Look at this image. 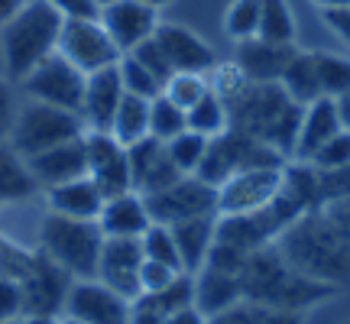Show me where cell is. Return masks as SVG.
Returning <instances> with one entry per match:
<instances>
[{
	"mask_svg": "<svg viewBox=\"0 0 350 324\" xmlns=\"http://www.w3.org/2000/svg\"><path fill=\"white\" fill-rule=\"evenodd\" d=\"M240 288H243V299L247 301H256V305H266V308H279V312H295V314L334 295V286L299 273L279 253L275 243L253 249L247 256L243 269H240Z\"/></svg>",
	"mask_w": 350,
	"mask_h": 324,
	"instance_id": "6da1fadb",
	"label": "cell"
},
{
	"mask_svg": "<svg viewBox=\"0 0 350 324\" xmlns=\"http://www.w3.org/2000/svg\"><path fill=\"white\" fill-rule=\"evenodd\" d=\"M275 247L299 273L327 286H350V240L321 208L292 221Z\"/></svg>",
	"mask_w": 350,
	"mask_h": 324,
	"instance_id": "7a4b0ae2",
	"label": "cell"
},
{
	"mask_svg": "<svg viewBox=\"0 0 350 324\" xmlns=\"http://www.w3.org/2000/svg\"><path fill=\"white\" fill-rule=\"evenodd\" d=\"M299 124H301V104L288 98L286 87L279 81H273V85H253L250 81L247 91L230 104V126L266 143V146H273V150H279L286 159L295 150Z\"/></svg>",
	"mask_w": 350,
	"mask_h": 324,
	"instance_id": "3957f363",
	"label": "cell"
},
{
	"mask_svg": "<svg viewBox=\"0 0 350 324\" xmlns=\"http://www.w3.org/2000/svg\"><path fill=\"white\" fill-rule=\"evenodd\" d=\"M65 16L49 0H26L23 10L0 26V59L10 81H23L42 59L59 52Z\"/></svg>",
	"mask_w": 350,
	"mask_h": 324,
	"instance_id": "277c9868",
	"label": "cell"
},
{
	"mask_svg": "<svg viewBox=\"0 0 350 324\" xmlns=\"http://www.w3.org/2000/svg\"><path fill=\"white\" fill-rule=\"evenodd\" d=\"M100 247H104V230L98 221H78L49 211L39 224V249L72 279L98 275Z\"/></svg>",
	"mask_w": 350,
	"mask_h": 324,
	"instance_id": "5b68a950",
	"label": "cell"
},
{
	"mask_svg": "<svg viewBox=\"0 0 350 324\" xmlns=\"http://www.w3.org/2000/svg\"><path fill=\"white\" fill-rule=\"evenodd\" d=\"M85 133V120L81 113L75 111H62V107H52V104H42V100H33L29 107L16 111V120H13L10 130V143L13 150L20 152L23 159H33L39 152L52 150L59 143H68Z\"/></svg>",
	"mask_w": 350,
	"mask_h": 324,
	"instance_id": "8992f818",
	"label": "cell"
},
{
	"mask_svg": "<svg viewBox=\"0 0 350 324\" xmlns=\"http://www.w3.org/2000/svg\"><path fill=\"white\" fill-rule=\"evenodd\" d=\"M260 165H286V156L230 126V130H224L221 137H214L208 143V152H204L195 175L201 182L221 188L230 175L243 172V169H260Z\"/></svg>",
	"mask_w": 350,
	"mask_h": 324,
	"instance_id": "52a82bcc",
	"label": "cell"
},
{
	"mask_svg": "<svg viewBox=\"0 0 350 324\" xmlns=\"http://www.w3.org/2000/svg\"><path fill=\"white\" fill-rule=\"evenodd\" d=\"M85 81H88V75L81 72V68H75L62 52H52L49 59H42V62H39L20 85H23V91L29 94V98L42 100V104H52V107H62V111L81 113Z\"/></svg>",
	"mask_w": 350,
	"mask_h": 324,
	"instance_id": "ba28073f",
	"label": "cell"
},
{
	"mask_svg": "<svg viewBox=\"0 0 350 324\" xmlns=\"http://www.w3.org/2000/svg\"><path fill=\"white\" fill-rule=\"evenodd\" d=\"M146 208H150L152 224L172 227L188 217H204V214H217V188L201 182L198 175H182L163 191L143 195Z\"/></svg>",
	"mask_w": 350,
	"mask_h": 324,
	"instance_id": "9c48e42d",
	"label": "cell"
},
{
	"mask_svg": "<svg viewBox=\"0 0 350 324\" xmlns=\"http://www.w3.org/2000/svg\"><path fill=\"white\" fill-rule=\"evenodd\" d=\"M286 182V165H260L230 175L217 188V214H247L273 204Z\"/></svg>",
	"mask_w": 350,
	"mask_h": 324,
	"instance_id": "30bf717a",
	"label": "cell"
},
{
	"mask_svg": "<svg viewBox=\"0 0 350 324\" xmlns=\"http://www.w3.org/2000/svg\"><path fill=\"white\" fill-rule=\"evenodd\" d=\"M59 52L75 68H81L85 75L100 72V68H111L124 55L113 46L111 33L104 29V23L98 16L94 20H65L62 36H59Z\"/></svg>",
	"mask_w": 350,
	"mask_h": 324,
	"instance_id": "8fae6325",
	"label": "cell"
},
{
	"mask_svg": "<svg viewBox=\"0 0 350 324\" xmlns=\"http://www.w3.org/2000/svg\"><path fill=\"white\" fill-rule=\"evenodd\" d=\"M62 314L85 324H130L133 301L104 286L100 279H75L65 295Z\"/></svg>",
	"mask_w": 350,
	"mask_h": 324,
	"instance_id": "7c38bea8",
	"label": "cell"
},
{
	"mask_svg": "<svg viewBox=\"0 0 350 324\" xmlns=\"http://www.w3.org/2000/svg\"><path fill=\"white\" fill-rule=\"evenodd\" d=\"M85 150H88V175L94 178L104 198L124 195L133 188L130 175V156L126 146L113 137L111 130H85Z\"/></svg>",
	"mask_w": 350,
	"mask_h": 324,
	"instance_id": "4fadbf2b",
	"label": "cell"
},
{
	"mask_svg": "<svg viewBox=\"0 0 350 324\" xmlns=\"http://www.w3.org/2000/svg\"><path fill=\"white\" fill-rule=\"evenodd\" d=\"M98 20L111 33L117 49L133 52L139 42L152 39L156 26H159V10L143 3V0H111V3L100 7Z\"/></svg>",
	"mask_w": 350,
	"mask_h": 324,
	"instance_id": "5bb4252c",
	"label": "cell"
},
{
	"mask_svg": "<svg viewBox=\"0 0 350 324\" xmlns=\"http://www.w3.org/2000/svg\"><path fill=\"white\" fill-rule=\"evenodd\" d=\"M139 266H143V243L139 237H104L98 260V275L104 286L126 295L130 301L139 299Z\"/></svg>",
	"mask_w": 350,
	"mask_h": 324,
	"instance_id": "9a60e30c",
	"label": "cell"
},
{
	"mask_svg": "<svg viewBox=\"0 0 350 324\" xmlns=\"http://www.w3.org/2000/svg\"><path fill=\"white\" fill-rule=\"evenodd\" d=\"M72 282L75 279L39 249L33 269L20 282L23 286V299H26V314H62L65 295H68Z\"/></svg>",
	"mask_w": 350,
	"mask_h": 324,
	"instance_id": "2e32d148",
	"label": "cell"
},
{
	"mask_svg": "<svg viewBox=\"0 0 350 324\" xmlns=\"http://www.w3.org/2000/svg\"><path fill=\"white\" fill-rule=\"evenodd\" d=\"M152 36L163 46L172 72H201V75H208L214 65H217V55H214L211 46L195 29H188L182 23H163L159 20Z\"/></svg>",
	"mask_w": 350,
	"mask_h": 324,
	"instance_id": "e0dca14e",
	"label": "cell"
},
{
	"mask_svg": "<svg viewBox=\"0 0 350 324\" xmlns=\"http://www.w3.org/2000/svg\"><path fill=\"white\" fill-rule=\"evenodd\" d=\"M130 156V175H133V191L139 195H152V191H163L172 182L182 178V172L175 169V162L165 152V143L156 137H143L139 143L126 146Z\"/></svg>",
	"mask_w": 350,
	"mask_h": 324,
	"instance_id": "ac0fdd59",
	"label": "cell"
},
{
	"mask_svg": "<svg viewBox=\"0 0 350 324\" xmlns=\"http://www.w3.org/2000/svg\"><path fill=\"white\" fill-rule=\"evenodd\" d=\"M124 81H120V72L117 65L111 68H100V72H91L85 81V100H81V120H85V130H111L113 113L124 100Z\"/></svg>",
	"mask_w": 350,
	"mask_h": 324,
	"instance_id": "d6986e66",
	"label": "cell"
},
{
	"mask_svg": "<svg viewBox=\"0 0 350 324\" xmlns=\"http://www.w3.org/2000/svg\"><path fill=\"white\" fill-rule=\"evenodd\" d=\"M33 178L39 182V188H52L62 185V182H72V178H81L88 175V150H85V133L68 143H59L52 150L39 152L33 159H26Z\"/></svg>",
	"mask_w": 350,
	"mask_h": 324,
	"instance_id": "ffe728a7",
	"label": "cell"
},
{
	"mask_svg": "<svg viewBox=\"0 0 350 324\" xmlns=\"http://www.w3.org/2000/svg\"><path fill=\"white\" fill-rule=\"evenodd\" d=\"M338 130H344V117H340L338 98H318V100H312V104H305V107H301V124H299V137H295L292 159L308 162L314 152L321 150V143H327Z\"/></svg>",
	"mask_w": 350,
	"mask_h": 324,
	"instance_id": "44dd1931",
	"label": "cell"
},
{
	"mask_svg": "<svg viewBox=\"0 0 350 324\" xmlns=\"http://www.w3.org/2000/svg\"><path fill=\"white\" fill-rule=\"evenodd\" d=\"M295 46H279V42H269V39H243L237 42V59L240 72L250 78L253 85H273L282 78L288 59H292Z\"/></svg>",
	"mask_w": 350,
	"mask_h": 324,
	"instance_id": "7402d4cb",
	"label": "cell"
},
{
	"mask_svg": "<svg viewBox=\"0 0 350 324\" xmlns=\"http://www.w3.org/2000/svg\"><path fill=\"white\" fill-rule=\"evenodd\" d=\"M98 224L104 230V237H143L146 227L152 224L146 198L139 191H124L104 201V208L98 214Z\"/></svg>",
	"mask_w": 350,
	"mask_h": 324,
	"instance_id": "603a6c76",
	"label": "cell"
},
{
	"mask_svg": "<svg viewBox=\"0 0 350 324\" xmlns=\"http://www.w3.org/2000/svg\"><path fill=\"white\" fill-rule=\"evenodd\" d=\"M104 195L94 185L91 175L62 182V185L46 188V204L52 214H62V217H78V221H98L100 208H104Z\"/></svg>",
	"mask_w": 350,
	"mask_h": 324,
	"instance_id": "cb8c5ba5",
	"label": "cell"
},
{
	"mask_svg": "<svg viewBox=\"0 0 350 324\" xmlns=\"http://www.w3.org/2000/svg\"><path fill=\"white\" fill-rule=\"evenodd\" d=\"M237 301H243V288H240V275L221 273L211 266H201L195 273V308L204 318L234 308Z\"/></svg>",
	"mask_w": 350,
	"mask_h": 324,
	"instance_id": "d4e9b609",
	"label": "cell"
},
{
	"mask_svg": "<svg viewBox=\"0 0 350 324\" xmlns=\"http://www.w3.org/2000/svg\"><path fill=\"white\" fill-rule=\"evenodd\" d=\"M172 237L178 247V256H182V269L195 275L204 266L214 240H217V214L178 221V224H172Z\"/></svg>",
	"mask_w": 350,
	"mask_h": 324,
	"instance_id": "484cf974",
	"label": "cell"
},
{
	"mask_svg": "<svg viewBox=\"0 0 350 324\" xmlns=\"http://www.w3.org/2000/svg\"><path fill=\"white\" fill-rule=\"evenodd\" d=\"M39 191V182L33 178L29 165L10 143H0V204L33 198Z\"/></svg>",
	"mask_w": 350,
	"mask_h": 324,
	"instance_id": "4316f807",
	"label": "cell"
},
{
	"mask_svg": "<svg viewBox=\"0 0 350 324\" xmlns=\"http://www.w3.org/2000/svg\"><path fill=\"white\" fill-rule=\"evenodd\" d=\"M279 85L286 87V94L295 104H312L321 98V85H318V68H314V49H295L288 59L286 72L279 78Z\"/></svg>",
	"mask_w": 350,
	"mask_h": 324,
	"instance_id": "83f0119b",
	"label": "cell"
},
{
	"mask_svg": "<svg viewBox=\"0 0 350 324\" xmlns=\"http://www.w3.org/2000/svg\"><path fill=\"white\" fill-rule=\"evenodd\" d=\"M111 133L120 139L124 146H133V143H139L143 137H150V100L137 98V94H124L120 107L113 113Z\"/></svg>",
	"mask_w": 350,
	"mask_h": 324,
	"instance_id": "f1b7e54d",
	"label": "cell"
},
{
	"mask_svg": "<svg viewBox=\"0 0 350 324\" xmlns=\"http://www.w3.org/2000/svg\"><path fill=\"white\" fill-rule=\"evenodd\" d=\"M185 120H188V130L214 139V137H221L224 130H230V107L224 104L221 94L208 91L198 104H191L185 111Z\"/></svg>",
	"mask_w": 350,
	"mask_h": 324,
	"instance_id": "f546056e",
	"label": "cell"
},
{
	"mask_svg": "<svg viewBox=\"0 0 350 324\" xmlns=\"http://www.w3.org/2000/svg\"><path fill=\"white\" fill-rule=\"evenodd\" d=\"M295 36H299V23L288 0H260V39L295 46Z\"/></svg>",
	"mask_w": 350,
	"mask_h": 324,
	"instance_id": "4dcf8cb0",
	"label": "cell"
},
{
	"mask_svg": "<svg viewBox=\"0 0 350 324\" xmlns=\"http://www.w3.org/2000/svg\"><path fill=\"white\" fill-rule=\"evenodd\" d=\"M208 324H299L295 312H279V308H266L256 301H237L234 308L208 318Z\"/></svg>",
	"mask_w": 350,
	"mask_h": 324,
	"instance_id": "1f68e13d",
	"label": "cell"
},
{
	"mask_svg": "<svg viewBox=\"0 0 350 324\" xmlns=\"http://www.w3.org/2000/svg\"><path fill=\"white\" fill-rule=\"evenodd\" d=\"M137 301L150 305V308H156V312H163L165 318H169V314L182 312V308H188V305H195V275L178 273L165 288L152 292V295H139Z\"/></svg>",
	"mask_w": 350,
	"mask_h": 324,
	"instance_id": "d6a6232c",
	"label": "cell"
},
{
	"mask_svg": "<svg viewBox=\"0 0 350 324\" xmlns=\"http://www.w3.org/2000/svg\"><path fill=\"white\" fill-rule=\"evenodd\" d=\"M321 98H340L350 91V59L338 52H314Z\"/></svg>",
	"mask_w": 350,
	"mask_h": 324,
	"instance_id": "836d02e7",
	"label": "cell"
},
{
	"mask_svg": "<svg viewBox=\"0 0 350 324\" xmlns=\"http://www.w3.org/2000/svg\"><path fill=\"white\" fill-rule=\"evenodd\" d=\"M185 130H188L185 111H182L175 100H169L165 94L150 100V137L169 143V139H175L178 133H185Z\"/></svg>",
	"mask_w": 350,
	"mask_h": 324,
	"instance_id": "e575fe53",
	"label": "cell"
},
{
	"mask_svg": "<svg viewBox=\"0 0 350 324\" xmlns=\"http://www.w3.org/2000/svg\"><path fill=\"white\" fill-rule=\"evenodd\" d=\"M208 143H211L208 137H201L195 130H185V133H178L175 139L165 143V152H169V159L175 162V169L182 175H195L204 152H208Z\"/></svg>",
	"mask_w": 350,
	"mask_h": 324,
	"instance_id": "d590c367",
	"label": "cell"
},
{
	"mask_svg": "<svg viewBox=\"0 0 350 324\" xmlns=\"http://www.w3.org/2000/svg\"><path fill=\"white\" fill-rule=\"evenodd\" d=\"M208 91H211V81L201 72H172V78L163 85V94L169 100H175L182 111H188L191 104H198Z\"/></svg>",
	"mask_w": 350,
	"mask_h": 324,
	"instance_id": "8d00e7d4",
	"label": "cell"
},
{
	"mask_svg": "<svg viewBox=\"0 0 350 324\" xmlns=\"http://www.w3.org/2000/svg\"><path fill=\"white\" fill-rule=\"evenodd\" d=\"M224 33L234 42L260 36V0H234L224 13Z\"/></svg>",
	"mask_w": 350,
	"mask_h": 324,
	"instance_id": "74e56055",
	"label": "cell"
},
{
	"mask_svg": "<svg viewBox=\"0 0 350 324\" xmlns=\"http://www.w3.org/2000/svg\"><path fill=\"white\" fill-rule=\"evenodd\" d=\"M308 165H312V169H318L321 175L344 172V169H350V126L338 130V133L327 139V143H321V150L308 159Z\"/></svg>",
	"mask_w": 350,
	"mask_h": 324,
	"instance_id": "f35d334b",
	"label": "cell"
},
{
	"mask_svg": "<svg viewBox=\"0 0 350 324\" xmlns=\"http://www.w3.org/2000/svg\"><path fill=\"white\" fill-rule=\"evenodd\" d=\"M117 72H120V81H124V91L126 94H137V98H159L163 94V81L156 75H150L143 65L126 52V55H120V62H117Z\"/></svg>",
	"mask_w": 350,
	"mask_h": 324,
	"instance_id": "ab89813d",
	"label": "cell"
},
{
	"mask_svg": "<svg viewBox=\"0 0 350 324\" xmlns=\"http://www.w3.org/2000/svg\"><path fill=\"white\" fill-rule=\"evenodd\" d=\"M139 243H143V256H146V260H156V262L172 266V269H182V256H178V247H175L172 227L150 224L146 234L139 237ZM182 273H185V269H182Z\"/></svg>",
	"mask_w": 350,
	"mask_h": 324,
	"instance_id": "60d3db41",
	"label": "cell"
},
{
	"mask_svg": "<svg viewBox=\"0 0 350 324\" xmlns=\"http://www.w3.org/2000/svg\"><path fill=\"white\" fill-rule=\"evenodd\" d=\"M36 256H39V249H26L0 234V275H10L16 282H23L26 273L33 269Z\"/></svg>",
	"mask_w": 350,
	"mask_h": 324,
	"instance_id": "b9f144b4",
	"label": "cell"
},
{
	"mask_svg": "<svg viewBox=\"0 0 350 324\" xmlns=\"http://www.w3.org/2000/svg\"><path fill=\"white\" fill-rule=\"evenodd\" d=\"M208 81H211V91H214V94H221V98H224L227 107H230V104H234V100H237L240 94L247 91V85H250V78L240 72L237 62H224V65L217 62L211 68V78H208Z\"/></svg>",
	"mask_w": 350,
	"mask_h": 324,
	"instance_id": "7bdbcfd3",
	"label": "cell"
},
{
	"mask_svg": "<svg viewBox=\"0 0 350 324\" xmlns=\"http://www.w3.org/2000/svg\"><path fill=\"white\" fill-rule=\"evenodd\" d=\"M124 55H126V52H124ZM130 55H133V59H137V62L143 65V68H146L150 75L159 78L163 85L169 81V78H172V65H169V59H165L163 46L156 42V36L146 39V42H139V46H137L133 52H130Z\"/></svg>",
	"mask_w": 350,
	"mask_h": 324,
	"instance_id": "ee69618b",
	"label": "cell"
},
{
	"mask_svg": "<svg viewBox=\"0 0 350 324\" xmlns=\"http://www.w3.org/2000/svg\"><path fill=\"white\" fill-rule=\"evenodd\" d=\"M23 314H26L23 286L16 279H10V275H0V324L20 321Z\"/></svg>",
	"mask_w": 350,
	"mask_h": 324,
	"instance_id": "f6af8a7d",
	"label": "cell"
},
{
	"mask_svg": "<svg viewBox=\"0 0 350 324\" xmlns=\"http://www.w3.org/2000/svg\"><path fill=\"white\" fill-rule=\"evenodd\" d=\"M178 273H182V269H172V266H165V262H156V260H146V256H143V266H139V295H152V292L165 288Z\"/></svg>",
	"mask_w": 350,
	"mask_h": 324,
	"instance_id": "bcb514c9",
	"label": "cell"
},
{
	"mask_svg": "<svg viewBox=\"0 0 350 324\" xmlns=\"http://www.w3.org/2000/svg\"><path fill=\"white\" fill-rule=\"evenodd\" d=\"M13 120H16V107H13L10 78H0V143H7V139H10Z\"/></svg>",
	"mask_w": 350,
	"mask_h": 324,
	"instance_id": "7dc6e473",
	"label": "cell"
},
{
	"mask_svg": "<svg viewBox=\"0 0 350 324\" xmlns=\"http://www.w3.org/2000/svg\"><path fill=\"white\" fill-rule=\"evenodd\" d=\"M49 3L62 13L65 20H94L100 13V7L94 0H49Z\"/></svg>",
	"mask_w": 350,
	"mask_h": 324,
	"instance_id": "c3c4849f",
	"label": "cell"
},
{
	"mask_svg": "<svg viewBox=\"0 0 350 324\" xmlns=\"http://www.w3.org/2000/svg\"><path fill=\"white\" fill-rule=\"evenodd\" d=\"M321 16H325L327 29H331L340 42H347L350 46V7H344V10H325Z\"/></svg>",
	"mask_w": 350,
	"mask_h": 324,
	"instance_id": "681fc988",
	"label": "cell"
},
{
	"mask_svg": "<svg viewBox=\"0 0 350 324\" xmlns=\"http://www.w3.org/2000/svg\"><path fill=\"white\" fill-rule=\"evenodd\" d=\"M325 211H327V217L338 224L340 234L350 240V195H347V198H338L331 208H325Z\"/></svg>",
	"mask_w": 350,
	"mask_h": 324,
	"instance_id": "f907efd6",
	"label": "cell"
},
{
	"mask_svg": "<svg viewBox=\"0 0 350 324\" xmlns=\"http://www.w3.org/2000/svg\"><path fill=\"white\" fill-rule=\"evenodd\" d=\"M169 318H165L163 312H156V308H150V305H143V301H133V318H130V324H165Z\"/></svg>",
	"mask_w": 350,
	"mask_h": 324,
	"instance_id": "816d5d0a",
	"label": "cell"
},
{
	"mask_svg": "<svg viewBox=\"0 0 350 324\" xmlns=\"http://www.w3.org/2000/svg\"><path fill=\"white\" fill-rule=\"evenodd\" d=\"M165 324H208V318H204L195 305H188V308H182V312L169 314V321Z\"/></svg>",
	"mask_w": 350,
	"mask_h": 324,
	"instance_id": "f5cc1de1",
	"label": "cell"
},
{
	"mask_svg": "<svg viewBox=\"0 0 350 324\" xmlns=\"http://www.w3.org/2000/svg\"><path fill=\"white\" fill-rule=\"evenodd\" d=\"M26 0H0V26L7 23V20H13L16 13L23 10Z\"/></svg>",
	"mask_w": 350,
	"mask_h": 324,
	"instance_id": "db71d44e",
	"label": "cell"
},
{
	"mask_svg": "<svg viewBox=\"0 0 350 324\" xmlns=\"http://www.w3.org/2000/svg\"><path fill=\"white\" fill-rule=\"evenodd\" d=\"M20 324H62L59 314H23Z\"/></svg>",
	"mask_w": 350,
	"mask_h": 324,
	"instance_id": "11a10c76",
	"label": "cell"
},
{
	"mask_svg": "<svg viewBox=\"0 0 350 324\" xmlns=\"http://www.w3.org/2000/svg\"><path fill=\"white\" fill-rule=\"evenodd\" d=\"M318 10L325 13V10H344V7H350V0H312Z\"/></svg>",
	"mask_w": 350,
	"mask_h": 324,
	"instance_id": "9f6ffc18",
	"label": "cell"
},
{
	"mask_svg": "<svg viewBox=\"0 0 350 324\" xmlns=\"http://www.w3.org/2000/svg\"><path fill=\"white\" fill-rule=\"evenodd\" d=\"M338 107H340V117H344V126H350V91L338 98Z\"/></svg>",
	"mask_w": 350,
	"mask_h": 324,
	"instance_id": "6f0895ef",
	"label": "cell"
},
{
	"mask_svg": "<svg viewBox=\"0 0 350 324\" xmlns=\"http://www.w3.org/2000/svg\"><path fill=\"white\" fill-rule=\"evenodd\" d=\"M143 3H150V7H156V10H159V7H165V3H172V0H143Z\"/></svg>",
	"mask_w": 350,
	"mask_h": 324,
	"instance_id": "680465c9",
	"label": "cell"
},
{
	"mask_svg": "<svg viewBox=\"0 0 350 324\" xmlns=\"http://www.w3.org/2000/svg\"><path fill=\"white\" fill-rule=\"evenodd\" d=\"M62 324H85V321H75V318H68V314H62Z\"/></svg>",
	"mask_w": 350,
	"mask_h": 324,
	"instance_id": "91938a15",
	"label": "cell"
},
{
	"mask_svg": "<svg viewBox=\"0 0 350 324\" xmlns=\"http://www.w3.org/2000/svg\"><path fill=\"white\" fill-rule=\"evenodd\" d=\"M94 3H98V7H104V3H111V0H94Z\"/></svg>",
	"mask_w": 350,
	"mask_h": 324,
	"instance_id": "94428289",
	"label": "cell"
},
{
	"mask_svg": "<svg viewBox=\"0 0 350 324\" xmlns=\"http://www.w3.org/2000/svg\"><path fill=\"white\" fill-rule=\"evenodd\" d=\"M7 324H20V321H7Z\"/></svg>",
	"mask_w": 350,
	"mask_h": 324,
	"instance_id": "6125c7cd",
	"label": "cell"
}]
</instances>
